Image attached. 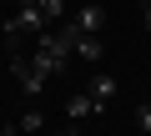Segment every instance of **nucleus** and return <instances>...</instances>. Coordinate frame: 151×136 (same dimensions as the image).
Here are the masks:
<instances>
[{"instance_id": "nucleus-1", "label": "nucleus", "mask_w": 151, "mask_h": 136, "mask_svg": "<svg viewBox=\"0 0 151 136\" xmlns=\"http://www.w3.org/2000/svg\"><path fill=\"white\" fill-rule=\"evenodd\" d=\"M30 60L40 65L45 76H65V60H70V45L60 40V30H40V35H35V50H30Z\"/></svg>"}, {"instance_id": "nucleus-2", "label": "nucleus", "mask_w": 151, "mask_h": 136, "mask_svg": "<svg viewBox=\"0 0 151 136\" xmlns=\"http://www.w3.org/2000/svg\"><path fill=\"white\" fill-rule=\"evenodd\" d=\"M45 25H50V15H45V10H40V5H20V10H15V15H10V20H5V40H10V45H15V40H20V35H40V30H45Z\"/></svg>"}, {"instance_id": "nucleus-3", "label": "nucleus", "mask_w": 151, "mask_h": 136, "mask_svg": "<svg viewBox=\"0 0 151 136\" xmlns=\"http://www.w3.org/2000/svg\"><path fill=\"white\" fill-rule=\"evenodd\" d=\"M10 71H15V81L25 86V96H40V91H45V81H50L40 65H35V60H25V55H10Z\"/></svg>"}, {"instance_id": "nucleus-4", "label": "nucleus", "mask_w": 151, "mask_h": 136, "mask_svg": "<svg viewBox=\"0 0 151 136\" xmlns=\"http://www.w3.org/2000/svg\"><path fill=\"white\" fill-rule=\"evenodd\" d=\"M76 25H81L86 35H101V30H106V5H96V0H86V5L76 10Z\"/></svg>"}, {"instance_id": "nucleus-5", "label": "nucleus", "mask_w": 151, "mask_h": 136, "mask_svg": "<svg viewBox=\"0 0 151 136\" xmlns=\"http://www.w3.org/2000/svg\"><path fill=\"white\" fill-rule=\"evenodd\" d=\"M116 91H121V86H116V76H111V71H96V76H91V86H86V96H91L96 106H111V96H116Z\"/></svg>"}, {"instance_id": "nucleus-6", "label": "nucleus", "mask_w": 151, "mask_h": 136, "mask_svg": "<svg viewBox=\"0 0 151 136\" xmlns=\"http://www.w3.org/2000/svg\"><path fill=\"white\" fill-rule=\"evenodd\" d=\"M76 55H81L86 65H101V55H106V40H101V35H86V30H81V40H76Z\"/></svg>"}, {"instance_id": "nucleus-7", "label": "nucleus", "mask_w": 151, "mask_h": 136, "mask_svg": "<svg viewBox=\"0 0 151 136\" xmlns=\"http://www.w3.org/2000/svg\"><path fill=\"white\" fill-rule=\"evenodd\" d=\"M96 111H101V106H96V101H91L86 91H81V96H70V101H65V116H70V121H86V116H96Z\"/></svg>"}, {"instance_id": "nucleus-8", "label": "nucleus", "mask_w": 151, "mask_h": 136, "mask_svg": "<svg viewBox=\"0 0 151 136\" xmlns=\"http://www.w3.org/2000/svg\"><path fill=\"white\" fill-rule=\"evenodd\" d=\"M40 131H45V116H40V111L30 106V111L20 116V136H40Z\"/></svg>"}, {"instance_id": "nucleus-9", "label": "nucleus", "mask_w": 151, "mask_h": 136, "mask_svg": "<svg viewBox=\"0 0 151 136\" xmlns=\"http://www.w3.org/2000/svg\"><path fill=\"white\" fill-rule=\"evenodd\" d=\"M136 126L151 136V101H141V106H136Z\"/></svg>"}, {"instance_id": "nucleus-10", "label": "nucleus", "mask_w": 151, "mask_h": 136, "mask_svg": "<svg viewBox=\"0 0 151 136\" xmlns=\"http://www.w3.org/2000/svg\"><path fill=\"white\" fill-rule=\"evenodd\" d=\"M40 10H45L50 20H60V15H65V0H40Z\"/></svg>"}, {"instance_id": "nucleus-11", "label": "nucleus", "mask_w": 151, "mask_h": 136, "mask_svg": "<svg viewBox=\"0 0 151 136\" xmlns=\"http://www.w3.org/2000/svg\"><path fill=\"white\" fill-rule=\"evenodd\" d=\"M141 15H146V30H151V0H146V5H141Z\"/></svg>"}, {"instance_id": "nucleus-12", "label": "nucleus", "mask_w": 151, "mask_h": 136, "mask_svg": "<svg viewBox=\"0 0 151 136\" xmlns=\"http://www.w3.org/2000/svg\"><path fill=\"white\" fill-rule=\"evenodd\" d=\"M20 5H40V0H20Z\"/></svg>"}, {"instance_id": "nucleus-13", "label": "nucleus", "mask_w": 151, "mask_h": 136, "mask_svg": "<svg viewBox=\"0 0 151 136\" xmlns=\"http://www.w3.org/2000/svg\"><path fill=\"white\" fill-rule=\"evenodd\" d=\"M141 5H146V0H141Z\"/></svg>"}, {"instance_id": "nucleus-14", "label": "nucleus", "mask_w": 151, "mask_h": 136, "mask_svg": "<svg viewBox=\"0 0 151 136\" xmlns=\"http://www.w3.org/2000/svg\"><path fill=\"white\" fill-rule=\"evenodd\" d=\"M65 136H70V131H65Z\"/></svg>"}]
</instances>
